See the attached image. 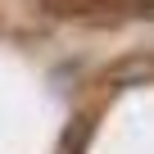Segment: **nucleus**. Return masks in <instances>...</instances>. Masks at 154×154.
<instances>
[{"label": "nucleus", "mask_w": 154, "mask_h": 154, "mask_svg": "<svg viewBox=\"0 0 154 154\" xmlns=\"http://www.w3.org/2000/svg\"><path fill=\"white\" fill-rule=\"evenodd\" d=\"M91 136H95V118H91V113H77V118L63 127V136H59V154H86Z\"/></svg>", "instance_id": "nucleus-2"}, {"label": "nucleus", "mask_w": 154, "mask_h": 154, "mask_svg": "<svg viewBox=\"0 0 154 154\" xmlns=\"http://www.w3.org/2000/svg\"><path fill=\"white\" fill-rule=\"evenodd\" d=\"M145 82H154V59H145V54H127V59L104 68L109 91H131V86H145Z\"/></svg>", "instance_id": "nucleus-1"}, {"label": "nucleus", "mask_w": 154, "mask_h": 154, "mask_svg": "<svg viewBox=\"0 0 154 154\" xmlns=\"http://www.w3.org/2000/svg\"><path fill=\"white\" fill-rule=\"evenodd\" d=\"M122 14H136V18H154V0H122Z\"/></svg>", "instance_id": "nucleus-3"}]
</instances>
